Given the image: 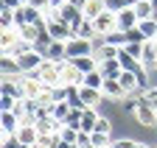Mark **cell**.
Here are the masks:
<instances>
[{
    "label": "cell",
    "instance_id": "1",
    "mask_svg": "<svg viewBox=\"0 0 157 148\" xmlns=\"http://www.w3.org/2000/svg\"><path fill=\"white\" fill-rule=\"evenodd\" d=\"M51 20H62V23H67L73 31H78V25H82L87 17H84L82 6H76V3H70V0H67L62 9H56V11L51 9Z\"/></svg>",
    "mask_w": 157,
    "mask_h": 148
},
{
    "label": "cell",
    "instance_id": "2",
    "mask_svg": "<svg viewBox=\"0 0 157 148\" xmlns=\"http://www.w3.org/2000/svg\"><path fill=\"white\" fill-rule=\"evenodd\" d=\"M34 76L42 81L45 87H62V62H51V59H45L42 64L34 70Z\"/></svg>",
    "mask_w": 157,
    "mask_h": 148
},
{
    "label": "cell",
    "instance_id": "3",
    "mask_svg": "<svg viewBox=\"0 0 157 148\" xmlns=\"http://www.w3.org/2000/svg\"><path fill=\"white\" fill-rule=\"evenodd\" d=\"M132 115H135V120H137V123L146 126V128H154V126H157V109H154L143 95L137 98V106L132 109Z\"/></svg>",
    "mask_w": 157,
    "mask_h": 148
},
{
    "label": "cell",
    "instance_id": "4",
    "mask_svg": "<svg viewBox=\"0 0 157 148\" xmlns=\"http://www.w3.org/2000/svg\"><path fill=\"white\" fill-rule=\"evenodd\" d=\"M93 39H84V36H73L67 42V59H78V56H93Z\"/></svg>",
    "mask_w": 157,
    "mask_h": 148
},
{
    "label": "cell",
    "instance_id": "5",
    "mask_svg": "<svg viewBox=\"0 0 157 148\" xmlns=\"http://www.w3.org/2000/svg\"><path fill=\"white\" fill-rule=\"evenodd\" d=\"M45 62V53H39L36 48L34 50H28V53H23V56L17 59V64H20V73H23V76H28V73H34L39 64Z\"/></svg>",
    "mask_w": 157,
    "mask_h": 148
},
{
    "label": "cell",
    "instance_id": "6",
    "mask_svg": "<svg viewBox=\"0 0 157 148\" xmlns=\"http://www.w3.org/2000/svg\"><path fill=\"white\" fill-rule=\"evenodd\" d=\"M93 25H95V34H98V36H107V34L118 31V14L104 11V14H98L95 20H93Z\"/></svg>",
    "mask_w": 157,
    "mask_h": 148
},
{
    "label": "cell",
    "instance_id": "7",
    "mask_svg": "<svg viewBox=\"0 0 157 148\" xmlns=\"http://www.w3.org/2000/svg\"><path fill=\"white\" fill-rule=\"evenodd\" d=\"M48 34L53 36V39H59V42H70L76 36V31L67 23H62V20H48Z\"/></svg>",
    "mask_w": 157,
    "mask_h": 148
},
{
    "label": "cell",
    "instance_id": "8",
    "mask_svg": "<svg viewBox=\"0 0 157 148\" xmlns=\"http://www.w3.org/2000/svg\"><path fill=\"white\" fill-rule=\"evenodd\" d=\"M20 84H23V98H36L39 92H42V81H39L34 73H28V76H20Z\"/></svg>",
    "mask_w": 157,
    "mask_h": 148
},
{
    "label": "cell",
    "instance_id": "9",
    "mask_svg": "<svg viewBox=\"0 0 157 148\" xmlns=\"http://www.w3.org/2000/svg\"><path fill=\"white\" fill-rule=\"evenodd\" d=\"M84 81V73L78 70L73 62H62V87H70V84H82Z\"/></svg>",
    "mask_w": 157,
    "mask_h": 148
},
{
    "label": "cell",
    "instance_id": "10",
    "mask_svg": "<svg viewBox=\"0 0 157 148\" xmlns=\"http://www.w3.org/2000/svg\"><path fill=\"white\" fill-rule=\"evenodd\" d=\"M137 23H140V17H137L135 11V3L124 11H118V31H129V28H137Z\"/></svg>",
    "mask_w": 157,
    "mask_h": 148
},
{
    "label": "cell",
    "instance_id": "11",
    "mask_svg": "<svg viewBox=\"0 0 157 148\" xmlns=\"http://www.w3.org/2000/svg\"><path fill=\"white\" fill-rule=\"evenodd\" d=\"M14 137H17V143H23V145L28 148V145H34V143L39 140V132H36L34 123H20V128H17Z\"/></svg>",
    "mask_w": 157,
    "mask_h": 148
},
{
    "label": "cell",
    "instance_id": "12",
    "mask_svg": "<svg viewBox=\"0 0 157 148\" xmlns=\"http://www.w3.org/2000/svg\"><path fill=\"white\" fill-rule=\"evenodd\" d=\"M101 92H104V98H118V101L126 98V89H124V84L118 81V78H104Z\"/></svg>",
    "mask_w": 157,
    "mask_h": 148
},
{
    "label": "cell",
    "instance_id": "13",
    "mask_svg": "<svg viewBox=\"0 0 157 148\" xmlns=\"http://www.w3.org/2000/svg\"><path fill=\"white\" fill-rule=\"evenodd\" d=\"M45 59H51V62H67V42L53 39L48 45V50H45Z\"/></svg>",
    "mask_w": 157,
    "mask_h": 148
},
{
    "label": "cell",
    "instance_id": "14",
    "mask_svg": "<svg viewBox=\"0 0 157 148\" xmlns=\"http://www.w3.org/2000/svg\"><path fill=\"white\" fill-rule=\"evenodd\" d=\"M20 123H23V120H20L14 112H3V115H0V126H3V137H14V134H17V128H20Z\"/></svg>",
    "mask_w": 157,
    "mask_h": 148
},
{
    "label": "cell",
    "instance_id": "15",
    "mask_svg": "<svg viewBox=\"0 0 157 148\" xmlns=\"http://www.w3.org/2000/svg\"><path fill=\"white\" fill-rule=\"evenodd\" d=\"M28 50H34V42H28V39H17L14 45L3 48V56H11V59H20V56H23V53H28Z\"/></svg>",
    "mask_w": 157,
    "mask_h": 148
},
{
    "label": "cell",
    "instance_id": "16",
    "mask_svg": "<svg viewBox=\"0 0 157 148\" xmlns=\"http://www.w3.org/2000/svg\"><path fill=\"white\" fill-rule=\"evenodd\" d=\"M98 73H101L104 78H118V76L124 73V67H121V62H118V59H107V62L98 64Z\"/></svg>",
    "mask_w": 157,
    "mask_h": 148
},
{
    "label": "cell",
    "instance_id": "17",
    "mask_svg": "<svg viewBox=\"0 0 157 148\" xmlns=\"http://www.w3.org/2000/svg\"><path fill=\"white\" fill-rule=\"evenodd\" d=\"M67 62H73L78 70L84 73V76H87V73H93V70H98V64H101L95 53H93V56H78V59H67Z\"/></svg>",
    "mask_w": 157,
    "mask_h": 148
},
{
    "label": "cell",
    "instance_id": "18",
    "mask_svg": "<svg viewBox=\"0 0 157 148\" xmlns=\"http://www.w3.org/2000/svg\"><path fill=\"white\" fill-rule=\"evenodd\" d=\"M82 11H84L87 20H95L98 14L107 11V6H104V0H84V3H82Z\"/></svg>",
    "mask_w": 157,
    "mask_h": 148
},
{
    "label": "cell",
    "instance_id": "19",
    "mask_svg": "<svg viewBox=\"0 0 157 148\" xmlns=\"http://www.w3.org/2000/svg\"><path fill=\"white\" fill-rule=\"evenodd\" d=\"M82 101H84V106H98V103H101L104 101V92L101 89H93V87H84L82 84Z\"/></svg>",
    "mask_w": 157,
    "mask_h": 148
},
{
    "label": "cell",
    "instance_id": "20",
    "mask_svg": "<svg viewBox=\"0 0 157 148\" xmlns=\"http://www.w3.org/2000/svg\"><path fill=\"white\" fill-rule=\"evenodd\" d=\"M98 117H101V115H98L93 106H87V109H84V117H82V132H84V134H93V132H95Z\"/></svg>",
    "mask_w": 157,
    "mask_h": 148
},
{
    "label": "cell",
    "instance_id": "21",
    "mask_svg": "<svg viewBox=\"0 0 157 148\" xmlns=\"http://www.w3.org/2000/svg\"><path fill=\"white\" fill-rule=\"evenodd\" d=\"M140 62H143V67H146V70L157 67V48H154V42H151V39L143 45V56H140Z\"/></svg>",
    "mask_w": 157,
    "mask_h": 148
},
{
    "label": "cell",
    "instance_id": "22",
    "mask_svg": "<svg viewBox=\"0 0 157 148\" xmlns=\"http://www.w3.org/2000/svg\"><path fill=\"white\" fill-rule=\"evenodd\" d=\"M137 28L143 31L146 39H157V20H154V17H149V20H140V23H137Z\"/></svg>",
    "mask_w": 157,
    "mask_h": 148
},
{
    "label": "cell",
    "instance_id": "23",
    "mask_svg": "<svg viewBox=\"0 0 157 148\" xmlns=\"http://www.w3.org/2000/svg\"><path fill=\"white\" fill-rule=\"evenodd\" d=\"M118 53H121V48H115V45H101L95 50V56H98V62H107V59H118Z\"/></svg>",
    "mask_w": 157,
    "mask_h": 148
},
{
    "label": "cell",
    "instance_id": "24",
    "mask_svg": "<svg viewBox=\"0 0 157 148\" xmlns=\"http://www.w3.org/2000/svg\"><path fill=\"white\" fill-rule=\"evenodd\" d=\"M70 109H73V106H70L67 101H56V103H53V120L65 123V120H67V115H70Z\"/></svg>",
    "mask_w": 157,
    "mask_h": 148
},
{
    "label": "cell",
    "instance_id": "25",
    "mask_svg": "<svg viewBox=\"0 0 157 148\" xmlns=\"http://www.w3.org/2000/svg\"><path fill=\"white\" fill-rule=\"evenodd\" d=\"M135 11H137L140 20H149L154 14V6H151V0H135Z\"/></svg>",
    "mask_w": 157,
    "mask_h": 148
},
{
    "label": "cell",
    "instance_id": "26",
    "mask_svg": "<svg viewBox=\"0 0 157 148\" xmlns=\"http://www.w3.org/2000/svg\"><path fill=\"white\" fill-rule=\"evenodd\" d=\"M82 84H84V87H93V89H101V87H104V76H101L98 70H93V73H87V76H84Z\"/></svg>",
    "mask_w": 157,
    "mask_h": 148
},
{
    "label": "cell",
    "instance_id": "27",
    "mask_svg": "<svg viewBox=\"0 0 157 148\" xmlns=\"http://www.w3.org/2000/svg\"><path fill=\"white\" fill-rule=\"evenodd\" d=\"M82 117H84V109H70V115H67L65 126H70V128H78V132H82Z\"/></svg>",
    "mask_w": 157,
    "mask_h": 148
},
{
    "label": "cell",
    "instance_id": "28",
    "mask_svg": "<svg viewBox=\"0 0 157 148\" xmlns=\"http://www.w3.org/2000/svg\"><path fill=\"white\" fill-rule=\"evenodd\" d=\"M76 36H84V39H93V36H98V34H95V25H93V20H84L82 25H78Z\"/></svg>",
    "mask_w": 157,
    "mask_h": 148
},
{
    "label": "cell",
    "instance_id": "29",
    "mask_svg": "<svg viewBox=\"0 0 157 148\" xmlns=\"http://www.w3.org/2000/svg\"><path fill=\"white\" fill-rule=\"evenodd\" d=\"M0 25H3V31L17 28V23H14V11H11V9H3V11H0Z\"/></svg>",
    "mask_w": 157,
    "mask_h": 148
},
{
    "label": "cell",
    "instance_id": "30",
    "mask_svg": "<svg viewBox=\"0 0 157 148\" xmlns=\"http://www.w3.org/2000/svg\"><path fill=\"white\" fill-rule=\"evenodd\" d=\"M17 101H20V98H14V95H6V92H3V95H0V109H3V112H11V109L17 106Z\"/></svg>",
    "mask_w": 157,
    "mask_h": 148
},
{
    "label": "cell",
    "instance_id": "31",
    "mask_svg": "<svg viewBox=\"0 0 157 148\" xmlns=\"http://www.w3.org/2000/svg\"><path fill=\"white\" fill-rule=\"evenodd\" d=\"M59 134H62V140H67V143H78V134L82 132H78V128H70V126H62Z\"/></svg>",
    "mask_w": 157,
    "mask_h": 148
},
{
    "label": "cell",
    "instance_id": "32",
    "mask_svg": "<svg viewBox=\"0 0 157 148\" xmlns=\"http://www.w3.org/2000/svg\"><path fill=\"white\" fill-rule=\"evenodd\" d=\"M143 45H146V42H129V45H124V50L132 53L135 59H140V56H143Z\"/></svg>",
    "mask_w": 157,
    "mask_h": 148
},
{
    "label": "cell",
    "instance_id": "33",
    "mask_svg": "<svg viewBox=\"0 0 157 148\" xmlns=\"http://www.w3.org/2000/svg\"><path fill=\"white\" fill-rule=\"evenodd\" d=\"M90 137H93V148H104V145H109V134H101V132H93Z\"/></svg>",
    "mask_w": 157,
    "mask_h": 148
},
{
    "label": "cell",
    "instance_id": "34",
    "mask_svg": "<svg viewBox=\"0 0 157 148\" xmlns=\"http://www.w3.org/2000/svg\"><path fill=\"white\" fill-rule=\"evenodd\" d=\"M95 132H101V134H109V132H112L109 120H107V117H98V123H95Z\"/></svg>",
    "mask_w": 157,
    "mask_h": 148
},
{
    "label": "cell",
    "instance_id": "35",
    "mask_svg": "<svg viewBox=\"0 0 157 148\" xmlns=\"http://www.w3.org/2000/svg\"><path fill=\"white\" fill-rule=\"evenodd\" d=\"M143 98H146V101L157 109V89H143Z\"/></svg>",
    "mask_w": 157,
    "mask_h": 148
},
{
    "label": "cell",
    "instance_id": "36",
    "mask_svg": "<svg viewBox=\"0 0 157 148\" xmlns=\"http://www.w3.org/2000/svg\"><path fill=\"white\" fill-rule=\"evenodd\" d=\"M3 148H25V145L17 143V137H3Z\"/></svg>",
    "mask_w": 157,
    "mask_h": 148
},
{
    "label": "cell",
    "instance_id": "37",
    "mask_svg": "<svg viewBox=\"0 0 157 148\" xmlns=\"http://www.w3.org/2000/svg\"><path fill=\"white\" fill-rule=\"evenodd\" d=\"M112 148H135V140H115Z\"/></svg>",
    "mask_w": 157,
    "mask_h": 148
},
{
    "label": "cell",
    "instance_id": "38",
    "mask_svg": "<svg viewBox=\"0 0 157 148\" xmlns=\"http://www.w3.org/2000/svg\"><path fill=\"white\" fill-rule=\"evenodd\" d=\"M20 6H23V3H20V0H3V9H20Z\"/></svg>",
    "mask_w": 157,
    "mask_h": 148
},
{
    "label": "cell",
    "instance_id": "39",
    "mask_svg": "<svg viewBox=\"0 0 157 148\" xmlns=\"http://www.w3.org/2000/svg\"><path fill=\"white\" fill-rule=\"evenodd\" d=\"M65 3H67V0H51V9H53V11H56V9H62V6H65Z\"/></svg>",
    "mask_w": 157,
    "mask_h": 148
},
{
    "label": "cell",
    "instance_id": "40",
    "mask_svg": "<svg viewBox=\"0 0 157 148\" xmlns=\"http://www.w3.org/2000/svg\"><path fill=\"white\" fill-rule=\"evenodd\" d=\"M28 148H48V145H45V143H39V140H36V143H34V145H28Z\"/></svg>",
    "mask_w": 157,
    "mask_h": 148
},
{
    "label": "cell",
    "instance_id": "41",
    "mask_svg": "<svg viewBox=\"0 0 157 148\" xmlns=\"http://www.w3.org/2000/svg\"><path fill=\"white\" fill-rule=\"evenodd\" d=\"M151 6H154V14H151V17H154V20H157V0H151Z\"/></svg>",
    "mask_w": 157,
    "mask_h": 148
},
{
    "label": "cell",
    "instance_id": "42",
    "mask_svg": "<svg viewBox=\"0 0 157 148\" xmlns=\"http://www.w3.org/2000/svg\"><path fill=\"white\" fill-rule=\"evenodd\" d=\"M135 148H149V145H143V143H135Z\"/></svg>",
    "mask_w": 157,
    "mask_h": 148
},
{
    "label": "cell",
    "instance_id": "43",
    "mask_svg": "<svg viewBox=\"0 0 157 148\" xmlns=\"http://www.w3.org/2000/svg\"><path fill=\"white\" fill-rule=\"evenodd\" d=\"M151 42H154V48H157V39H151Z\"/></svg>",
    "mask_w": 157,
    "mask_h": 148
},
{
    "label": "cell",
    "instance_id": "44",
    "mask_svg": "<svg viewBox=\"0 0 157 148\" xmlns=\"http://www.w3.org/2000/svg\"><path fill=\"white\" fill-rule=\"evenodd\" d=\"M104 148H112V143H109V145H104Z\"/></svg>",
    "mask_w": 157,
    "mask_h": 148
}]
</instances>
